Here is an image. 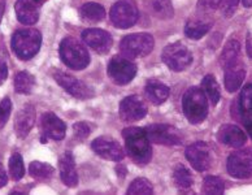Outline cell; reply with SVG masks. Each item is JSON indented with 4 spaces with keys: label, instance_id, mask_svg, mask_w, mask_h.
Instances as JSON below:
<instances>
[{
    "label": "cell",
    "instance_id": "obj_1",
    "mask_svg": "<svg viewBox=\"0 0 252 195\" xmlns=\"http://www.w3.org/2000/svg\"><path fill=\"white\" fill-rule=\"evenodd\" d=\"M126 152L138 164H148L152 158V148L146 130L142 128H126L123 130Z\"/></svg>",
    "mask_w": 252,
    "mask_h": 195
},
{
    "label": "cell",
    "instance_id": "obj_2",
    "mask_svg": "<svg viewBox=\"0 0 252 195\" xmlns=\"http://www.w3.org/2000/svg\"><path fill=\"white\" fill-rule=\"evenodd\" d=\"M182 108L191 124L203 123L208 116V100L204 91L199 87H190L182 98Z\"/></svg>",
    "mask_w": 252,
    "mask_h": 195
},
{
    "label": "cell",
    "instance_id": "obj_3",
    "mask_svg": "<svg viewBox=\"0 0 252 195\" xmlns=\"http://www.w3.org/2000/svg\"><path fill=\"white\" fill-rule=\"evenodd\" d=\"M42 35L36 29L17 30L12 36V48L20 60H30L39 52Z\"/></svg>",
    "mask_w": 252,
    "mask_h": 195
},
{
    "label": "cell",
    "instance_id": "obj_4",
    "mask_svg": "<svg viewBox=\"0 0 252 195\" xmlns=\"http://www.w3.org/2000/svg\"><path fill=\"white\" fill-rule=\"evenodd\" d=\"M60 58L68 68L82 70L90 63L89 51L74 38H65L60 43Z\"/></svg>",
    "mask_w": 252,
    "mask_h": 195
},
{
    "label": "cell",
    "instance_id": "obj_5",
    "mask_svg": "<svg viewBox=\"0 0 252 195\" xmlns=\"http://www.w3.org/2000/svg\"><path fill=\"white\" fill-rule=\"evenodd\" d=\"M154 46H155L154 36L147 32H137V34L126 35L120 43L121 52L127 59L144 58L151 54Z\"/></svg>",
    "mask_w": 252,
    "mask_h": 195
},
{
    "label": "cell",
    "instance_id": "obj_6",
    "mask_svg": "<svg viewBox=\"0 0 252 195\" xmlns=\"http://www.w3.org/2000/svg\"><path fill=\"white\" fill-rule=\"evenodd\" d=\"M111 21L119 29H127L135 25L139 17L137 3L134 0H119L111 8Z\"/></svg>",
    "mask_w": 252,
    "mask_h": 195
},
{
    "label": "cell",
    "instance_id": "obj_7",
    "mask_svg": "<svg viewBox=\"0 0 252 195\" xmlns=\"http://www.w3.org/2000/svg\"><path fill=\"white\" fill-rule=\"evenodd\" d=\"M161 58L164 64L172 70H174V72H182L186 68H189L191 63H192V54L181 42L166 46L162 50Z\"/></svg>",
    "mask_w": 252,
    "mask_h": 195
},
{
    "label": "cell",
    "instance_id": "obj_8",
    "mask_svg": "<svg viewBox=\"0 0 252 195\" xmlns=\"http://www.w3.org/2000/svg\"><path fill=\"white\" fill-rule=\"evenodd\" d=\"M137 65L125 56H115L108 64V77L112 82L120 86L131 82L137 74Z\"/></svg>",
    "mask_w": 252,
    "mask_h": 195
},
{
    "label": "cell",
    "instance_id": "obj_9",
    "mask_svg": "<svg viewBox=\"0 0 252 195\" xmlns=\"http://www.w3.org/2000/svg\"><path fill=\"white\" fill-rule=\"evenodd\" d=\"M227 172L238 180L252 177V148H243L227 158Z\"/></svg>",
    "mask_w": 252,
    "mask_h": 195
},
{
    "label": "cell",
    "instance_id": "obj_10",
    "mask_svg": "<svg viewBox=\"0 0 252 195\" xmlns=\"http://www.w3.org/2000/svg\"><path fill=\"white\" fill-rule=\"evenodd\" d=\"M146 130L150 142L162 146H180L184 142V135L177 128L166 124H154Z\"/></svg>",
    "mask_w": 252,
    "mask_h": 195
},
{
    "label": "cell",
    "instance_id": "obj_11",
    "mask_svg": "<svg viewBox=\"0 0 252 195\" xmlns=\"http://www.w3.org/2000/svg\"><path fill=\"white\" fill-rule=\"evenodd\" d=\"M186 159L198 172H205L212 166V150L205 142H195L186 148Z\"/></svg>",
    "mask_w": 252,
    "mask_h": 195
},
{
    "label": "cell",
    "instance_id": "obj_12",
    "mask_svg": "<svg viewBox=\"0 0 252 195\" xmlns=\"http://www.w3.org/2000/svg\"><path fill=\"white\" fill-rule=\"evenodd\" d=\"M54 78L72 97L78 98V99H90V98L94 97L93 89H90L87 85L81 82L78 78L73 77L69 73L62 72V70H55Z\"/></svg>",
    "mask_w": 252,
    "mask_h": 195
},
{
    "label": "cell",
    "instance_id": "obj_13",
    "mask_svg": "<svg viewBox=\"0 0 252 195\" xmlns=\"http://www.w3.org/2000/svg\"><path fill=\"white\" fill-rule=\"evenodd\" d=\"M147 115V105L137 95L125 98L120 104V119L124 123H135Z\"/></svg>",
    "mask_w": 252,
    "mask_h": 195
},
{
    "label": "cell",
    "instance_id": "obj_14",
    "mask_svg": "<svg viewBox=\"0 0 252 195\" xmlns=\"http://www.w3.org/2000/svg\"><path fill=\"white\" fill-rule=\"evenodd\" d=\"M91 147L100 158L111 160V162H121L125 158V152L119 142L107 135L94 139L91 143Z\"/></svg>",
    "mask_w": 252,
    "mask_h": 195
},
{
    "label": "cell",
    "instance_id": "obj_15",
    "mask_svg": "<svg viewBox=\"0 0 252 195\" xmlns=\"http://www.w3.org/2000/svg\"><path fill=\"white\" fill-rule=\"evenodd\" d=\"M81 36H82L83 42L89 47L93 48L96 54L100 55L108 54L109 50L112 48V44H113V39H112L111 34L101 29L83 30Z\"/></svg>",
    "mask_w": 252,
    "mask_h": 195
},
{
    "label": "cell",
    "instance_id": "obj_16",
    "mask_svg": "<svg viewBox=\"0 0 252 195\" xmlns=\"http://www.w3.org/2000/svg\"><path fill=\"white\" fill-rule=\"evenodd\" d=\"M40 128L43 131L42 143H47V138L55 139V141H62L65 137L66 125L62 119L52 112H46L40 119Z\"/></svg>",
    "mask_w": 252,
    "mask_h": 195
},
{
    "label": "cell",
    "instance_id": "obj_17",
    "mask_svg": "<svg viewBox=\"0 0 252 195\" xmlns=\"http://www.w3.org/2000/svg\"><path fill=\"white\" fill-rule=\"evenodd\" d=\"M217 139L227 147L241 148L246 145L247 135L237 125L226 124V125H222L217 131Z\"/></svg>",
    "mask_w": 252,
    "mask_h": 195
},
{
    "label": "cell",
    "instance_id": "obj_18",
    "mask_svg": "<svg viewBox=\"0 0 252 195\" xmlns=\"http://www.w3.org/2000/svg\"><path fill=\"white\" fill-rule=\"evenodd\" d=\"M35 123V108L32 104H25L17 112L15 117V131L18 138L28 137Z\"/></svg>",
    "mask_w": 252,
    "mask_h": 195
},
{
    "label": "cell",
    "instance_id": "obj_19",
    "mask_svg": "<svg viewBox=\"0 0 252 195\" xmlns=\"http://www.w3.org/2000/svg\"><path fill=\"white\" fill-rule=\"evenodd\" d=\"M39 8L34 0H17L15 5L17 20L22 25H34L39 18Z\"/></svg>",
    "mask_w": 252,
    "mask_h": 195
},
{
    "label": "cell",
    "instance_id": "obj_20",
    "mask_svg": "<svg viewBox=\"0 0 252 195\" xmlns=\"http://www.w3.org/2000/svg\"><path fill=\"white\" fill-rule=\"evenodd\" d=\"M246 77V66L238 59L225 68V87L229 93H235L239 90Z\"/></svg>",
    "mask_w": 252,
    "mask_h": 195
},
{
    "label": "cell",
    "instance_id": "obj_21",
    "mask_svg": "<svg viewBox=\"0 0 252 195\" xmlns=\"http://www.w3.org/2000/svg\"><path fill=\"white\" fill-rule=\"evenodd\" d=\"M59 169L62 180L68 188H76L78 185V174H77L76 162L70 152H65L59 160Z\"/></svg>",
    "mask_w": 252,
    "mask_h": 195
},
{
    "label": "cell",
    "instance_id": "obj_22",
    "mask_svg": "<svg viewBox=\"0 0 252 195\" xmlns=\"http://www.w3.org/2000/svg\"><path fill=\"white\" fill-rule=\"evenodd\" d=\"M238 112L241 116L242 124L246 125L252 121V83L243 87L238 98Z\"/></svg>",
    "mask_w": 252,
    "mask_h": 195
},
{
    "label": "cell",
    "instance_id": "obj_23",
    "mask_svg": "<svg viewBox=\"0 0 252 195\" xmlns=\"http://www.w3.org/2000/svg\"><path fill=\"white\" fill-rule=\"evenodd\" d=\"M146 95L154 104H161L169 98V87L158 80H150L146 83Z\"/></svg>",
    "mask_w": 252,
    "mask_h": 195
},
{
    "label": "cell",
    "instance_id": "obj_24",
    "mask_svg": "<svg viewBox=\"0 0 252 195\" xmlns=\"http://www.w3.org/2000/svg\"><path fill=\"white\" fill-rule=\"evenodd\" d=\"M146 8L158 20H170L174 11L170 0H144Z\"/></svg>",
    "mask_w": 252,
    "mask_h": 195
},
{
    "label": "cell",
    "instance_id": "obj_25",
    "mask_svg": "<svg viewBox=\"0 0 252 195\" xmlns=\"http://www.w3.org/2000/svg\"><path fill=\"white\" fill-rule=\"evenodd\" d=\"M173 182L180 192L185 193L189 192L192 188L194 178H192L190 170L184 164H178L173 170Z\"/></svg>",
    "mask_w": 252,
    "mask_h": 195
},
{
    "label": "cell",
    "instance_id": "obj_26",
    "mask_svg": "<svg viewBox=\"0 0 252 195\" xmlns=\"http://www.w3.org/2000/svg\"><path fill=\"white\" fill-rule=\"evenodd\" d=\"M81 17L85 21L96 24L105 18V9L99 3H86L81 7Z\"/></svg>",
    "mask_w": 252,
    "mask_h": 195
},
{
    "label": "cell",
    "instance_id": "obj_27",
    "mask_svg": "<svg viewBox=\"0 0 252 195\" xmlns=\"http://www.w3.org/2000/svg\"><path fill=\"white\" fill-rule=\"evenodd\" d=\"M202 90L204 91V94L207 95V98L211 100V103L213 105H216L220 101L221 89L217 80L215 78V76L208 74V76L204 77V80L202 82Z\"/></svg>",
    "mask_w": 252,
    "mask_h": 195
},
{
    "label": "cell",
    "instance_id": "obj_28",
    "mask_svg": "<svg viewBox=\"0 0 252 195\" xmlns=\"http://www.w3.org/2000/svg\"><path fill=\"white\" fill-rule=\"evenodd\" d=\"M241 55V44L237 40H229L220 55V64L223 69L231 63L237 62Z\"/></svg>",
    "mask_w": 252,
    "mask_h": 195
},
{
    "label": "cell",
    "instance_id": "obj_29",
    "mask_svg": "<svg viewBox=\"0 0 252 195\" xmlns=\"http://www.w3.org/2000/svg\"><path fill=\"white\" fill-rule=\"evenodd\" d=\"M35 85V80L34 77L28 72H20L16 74L15 77V90L17 94L29 95L32 93Z\"/></svg>",
    "mask_w": 252,
    "mask_h": 195
},
{
    "label": "cell",
    "instance_id": "obj_30",
    "mask_svg": "<svg viewBox=\"0 0 252 195\" xmlns=\"http://www.w3.org/2000/svg\"><path fill=\"white\" fill-rule=\"evenodd\" d=\"M54 166L50 165L48 162H32L29 165V173L32 177L38 181L50 180L54 176Z\"/></svg>",
    "mask_w": 252,
    "mask_h": 195
},
{
    "label": "cell",
    "instance_id": "obj_31",
    "mask_svg": "<svg viewBox=\"0 0 252 195\" xmlns=\"http://www.w3.org/2000/svg\"><path fill=\"white\" fill-rule=\"evenodd\" d=\"M211 30V24L207 22L196 21V20H191L186 24L185 28V34L189 36L190 39H200Z\"/></svg>",
    "mask_w": 252,
    "mask_h": 195
},
{
    "label": "cell",
    "instance_id": "obj_32",
    "mask_svg": "<svg viewBox=\"0 0 252 195\" xmlns=\"http://www.w3.org/2000/svg\"><path fill=\"white\" fill-rule=\"evenodd\" d=\"M225 192V182L222 178L216 177V176H209L203 181V194L209 195H220Z\"/></svg>",
    "mask_w": 252,
    "mask_h": 195
},
{
    "label": "cell",
    "instance_id": "obj_33",
    "mask_svg": "<svg viewBox=\"0 0 252 195\" xmlns=\"http://www.w3.org/2000/svg\"><path fill=\"white\" fill-rule=\"evenodd\" d=\"M9 174H11L12 180L15 181H20L25 174L24 160H22V156L18 152L12 154V156L9 158Z\"/></svg>",
    "mask_w": 252,
    "mask_h": 195
},
{
    "label": "cell",
    "instance_id": "obj_34",
    "mask_svg": "<svg viewBox=\"0 0 252 195\" xmlns=\"http://www.w3.org/2000/svg\"><path fill=\"white\" fill-rule=\"evenodd\" d=\"M154 193L151 182L146 178H137L131 182V185L127 189L129 195H151Z\"/></svg>",
    "mask_w": 252,
    "mask_h": 195
},
{
    "label": "cell",
    "instance_id": "obj_35",
    "mask_svg": "<svg viewBox=\"0 0 252 195\" xmlns=\"http://www.w3.org/2000/svg\"><path fill=\"white\" fill-rule=\"evenodd\" d=\"M12 111V101L8 97H5L0 103V128L5 127V124L9 120Z\"/></svg>",
    "mask_w": 252,
    "mask_h": 195
},
{
    "label": "cell",
    "instance_id": "obj_36",
    "mask_svg": "<svg viewBox=\"0 0 252 195\" xmlns=\"http://www.w3.org/2000/svg\"><path fill=\"white\" fill-rule=\"evenodd\" d=\"M73 130H74V137L79 141H82L85 138H87L90 135L91 129L90 127L87 125L86 123H77L74 127H73Z\"/></svg>",
    "mask_w": 252,
    "mask_h": 195
},
{
    "label": "cell",
    "instance_id": "obj_37",
    "mask_svg": "<svg viewBox=\"0 0 252 195\" xmlns=\"http://www.w3.org/2000/svg\"><path fill=\"white\" fill-rule=\"evenodd\" d=\"M222 0H199L198 5L204 11H213L221 7Z\"/></svg>",
    "mask_w": 252,
    "mask_h": 195
},
{
    "label": "cell",
    "instance_id": "obj_38",
    "mask_svg": "<svg viewBox=\"0 0 252 195\" xmlns=\"http://www.w3.org/2000/svg\"><path fill=\"white\" fill-rule=\"evenodd\" d=\"M238 3H239V0H222V3H221L222 12L226 16H231L237 9Z\"/></svg>",
    "mask_w": 252,
    "mask_h": 195
},
{
    "label": "cell",
    "instance_id": "obj_39",
    "mask_svg": "<svg viewBox=\"0 0 252 195\" xmlns=\"http://www.w3.org/2000/svg\"><path fill=\"white\" fill-rule=\"evenodd\" d=\"M8 77V66L7 63L3 58H0V85H3L4 81L7 80Z\"/></svg>",
    "mask_w": 252,
    "mask_h": 195
},
{
    "label": "cell",
    "instance_id": "obj_40",
    "mask_svg": "<svg viewBox=\"0 0 252 195\" xmlns=\"http://www.w3.org/2000/svg\"><path fill=\"white\" fill-rule=\"evenodd\" d=\"M8 182V177H7V173H5V169H4L3 164L0 162V189L4 188Z\"/></svg>",
    "mask_w": 252,
    "mask_h": 195
},
{
    "label": "cell",
    "instance_id": "obj_41",
    "mask_svg": "<svg viewBox=\"0 0 252 195\" xmlns=\"http://www.w3.org/2000/svg\"><path fill=\"white\" fill-rule=\"evenodd\" d=\"M4 9H5V0H0V22H1Z\"/></svg>",
    "mask_w": 252,
    "mask_h": 195
},
{
    "label": "cell",
    "instance_id": "obj_42",
    "mask_svg": "<svg viewBox=\"0 0 252 195\" xmlns=\"http://www.w3.org/2000/svg\"><path fill=\"white\" fill-rule=\"evenodd\" d=\"M243 127L246 128V130H247V133H249L250 137L252 138V121H251V123H249V124H246V125H243Z\"/></svg>",
    "mask_w": 252,
    "mask_h": 195
},
{
    "label": "cell",
    "instance_id": "obj_43",
    "mask_svg": "<svg viewBox=\"0 0 252 195\" xmlns=\"http://www.w3.org/2000/svg\"><path fill=\"white\" fill-rule=\"evenodd\" d=\"M242 4H243L246 8H250L252 7V0H242Z\"/></svg>",
    "mask_w": 252,
    "mask_h": 195
},
{
    "label": "cell",
    "instance_id": "obj_44",
    "mask_svg": "<svg viewBox=\"0 0 252 195\" xmlns=\"http://www.w3.org/2000/svg\"><path fill=\"white\" fill-rule=\"evenodd\" d=\"M247 50H249V55L252 58V40L250 42V39L249 42H247Z\"/></svg>",
    "mask_w": 252,
    "mask_h": 195
},
{
    "label": "cell",
    "instance_id": "obj_45",
    "mask_svg": "<svg viewBox=\"0 0 252 195\" xmlns=\"http://www.w3.org/2000/svg\"><path fill=\"white\" fill-rule=\"evenodd\" d=\"M34 1H35V3L38 4V5H39V7H40V5H42V4L46 3V1H47V0H34Z\"/></svg>",
    "mask_w": 252,
    "mask_h": 195
}]
</instances>
